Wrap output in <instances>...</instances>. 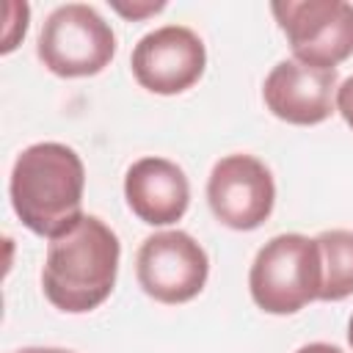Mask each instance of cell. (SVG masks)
Wrapping results in <instances>:
<instances>
[{
    "instance_id": "cell-2",
    "label": "cell",
    "mask_w": 353,
    "mask_h": 353,
    "mask_svg": "<svg viewBox=\"0 0 353 353\" xmlns=\"http://www.w3.org/2000/svg\"><path fill=\"white\" fill-rule=\"evenodd\" d=\"M121 243L97 215H83L69 232L52 237L41 265L44 298L66 314H85L102 306L119 276Z\"/></svg>"
},
{
    "instance_id": "cell-12",
    "label": "cell",
    "mask_w": 353,
    "mask_h": 353,
    "mask_svg": "<svg viewBox=\"0 0 353 353\" xmlns=\"http://www.w3.org/2000/svg\"><path fill=\"white\" fill-rule=\"evenodd\" d=\"M28 17L30 11H25L19 19H14V8L11 3H6V30H3V55H8L22 39H25V30H28Z\"/></svg>"
},
{
    "instance_id": "cell-15",
    "label": "cell",
    "mask_w": 353,
    "mask_h": 353,
    "mask_svg": "<svg viewBox=\"0 0 353 353\" xmlns=\"http://www.w3.org/2000/svg\"><path fill=\"white\" fill-rule=\"evenodd\" d=\"M295 353H345V350L328 342H309V345H301Z\"/></svg>"
},
{
    "instance_id": "cell-17",
    "label": "cell",
    "mask_w": 353,
    "mask_h": 353,
    "mask_svg": "<svg viewBox=\"0 0 353 353\" xmlns=\"http://www.w3.org/2000/svg\"><path fill=\"white\" fill-rule=\"evenodd\" d=\"M347 345L353 347V314H350V320H347Z\"/></svg>"
},
{
    "instance_id": "cell-16",
    "label": "cell",
    "mask_w": 353,
    "mask_h": 353,
    "mask_svg": "<svg viewBox=\"0 0 353 353\" xmlns=\"http://www.w3.org/2000/svg\"><path fill=\"white\" fill-rule=\"evenodd\" d=\"M14 353H74V350H66V347H19Z\"/></svg>"
},
{
    "instance_id": "cell-9",
    "label": "cell",
    "mask_w": 353,
    "mask_h": 353,
    "mask_svg": "<svg viewBox=\"0 0 353 353\" xmlns=\"http://www.w3.org/2000/svg\"><path fill=\"white\" fill-rule=\"evenodd\" d=\"M336 69H314L290 58L279 61L268 72L262 99L276 119L295 127H312L323 124L336 110Z\"/></svg>"
},
{
    "instance_id": "cell-4",
    "label": "cell",
    "mask_w": 353,
    "mask_h": 353,
    "mask_svg": "<svg viewBox=\"0 0 353 353\" xmlns=\"http://www.w3.org/2000/svg\"><path fill=\"white\" fill-rule=\"evenodd\" d=\"M36 55L55 77H94L116 55V33L88 3H66L47 14L36 39Z\"/></svg>"
},
{
    "instance_id": "cell-13",
    "label": "cell",
    "mask_w": 353,
    "mask_h": 353,
    "mask_svg": "<svg viewBox=\"0 0 353 353\" xmlns=\"http://www.w3.org/2000/svg\"><path fill=\"white\" fill-rule=\"evenodd\" d=\"M110 8H113L116 14H121L124 19H146V17L160 14V11L165 8V3H163V0H157V3H154V0H132V3L113 0Z\"/></svg>"
},
{
    "instance_id": "cell-1",
    "label": "cell",
    "mask_w": 353,
    "mask_h": 353,
    "mask_svg": "<svg viewBox=\"0 0 353 353\" xmlns=\"http://www.w3.org/2000/svg\"><path fill=\"white\" fill-rule=\"evenodd\" d=\"M85 165L80 154L58 141L25 146L8 176V196L17 218L39 237H61L83 212Z\"/></svg>"
},
{
    "instance_id": "cell-14",
    "label": "cell",
    "mask_w": 353,
    "mask_h": 353,
    "mask_svg": "<svg viewBox=\"0 0 353 353\" xmlns=\"http://www.w3.org/2000/svg\"><path fill=\"white\" fill-rule=\"evenodd\" d=\"M336 110L345 119V124L353 130V74L339 83L336 88Z\"/></svg>"
},
{
    "instance_id": "cell-3",
    "label": "cell",
    "mask_w": 353,
    "mask_h": 353,
    "mask_svg": "<svg viewBox=\"0 0 353 353\" xmlns=\"http://www.w3.org/2000/svg\"><path fill=\"white\" fill-rule=\"evenodd\" d=\"M323 262L314 237L287 232L270 237L248 268L251 301L265 314H295L320 301Z\"/></svg>"
},
{
    "instance_id": "cell-8",
    "label": "cell",
    "mask_w": 353,
    "mask_h": 353,
    "mask_svg": "<svg viewBox=\"0 0 353 353\" xmlns=\"http://www.w3.org/2000/svg\"><path fill=\"white\" fill-rule=\"evenodd\" d=\"M130 69L141 88L174 97L201 80L207 50L196 30L185 25H163L138 39L130 55Z\"/></svg>"
},
{
    "instance_id": "cell-5",
    "label": "cell",
    "mask_w": 353,
    "mask_h": 353,
    "mask_svg": "<svg viewBox=\"0 0 353 353\" xmlns=\"http://www.w3.org/2000/svg\"><path fill=\"white\" fill-rule=\"evenodd\" d=\"M270 11L298 63L336 69L353 55V3L281 0L270 3Z\"/></svg>"
},
{
    "instance_id": "cell-11",
    "label": "cell",
    "mask_w": 353,
    "mask_h": 353,
    "mask_svg": "<svg viewBox=\"0 0 353 353\" xmlns=\"http://www.w3.org/2000/svg\"><path fill=\"white\" fill-rule=\"evenodd\" d=\"M320 262H323V287L320 301H345L353 295V232L350 229H325L317 237Z\"/></svg>"
},
{
    "instance_id": "cell-10",
    "label": "cell",
    "mask_w": 353,
    "mask_h": 353,
    "mask_svg": "<svg viewBox=\"0 0 353 353\" xmlns=\"http://www.w3.org/2000/svg\"><path fill=\"white\" fill-rule=\"evenodd\" d=\"M124 199L132 215L149 226L176 223L190 204V182L168 157H138L124 174Z\"/></svg>"
},
{
    "instance_id": "cell-6",
    "label": "cell",
    "mask_w": 353,
    "mask_h": 353,
    "mask_svg": "<svg viewBox=\"0 0 353 353\" xmlns=\"http://www.w3.org/2000/svg\"><path fill=\"white\" fill-rule=\"evenodd\" d=\"M210 276V256L196 237L179 229L149 234L135 254L138 287L157 303L193 301Z\"/></svg>"
},
{
    "instance_id": "cell-7",
    "label": "cell",
    "mask_w": 353,
    "mask_h": 353,
    "mask_svg": "<svg viewBox=\"0 0 353 353\" xmlns=\"http://www.w3.org/2000/svg\"><path fill=\"white\" fill-rule=\"evenodd\" d=\"M207 204L215 221L226 229H259L276 204V182L270 168L245 152L221 157L207 176Z\"/></svg>"
}]
</instances>
